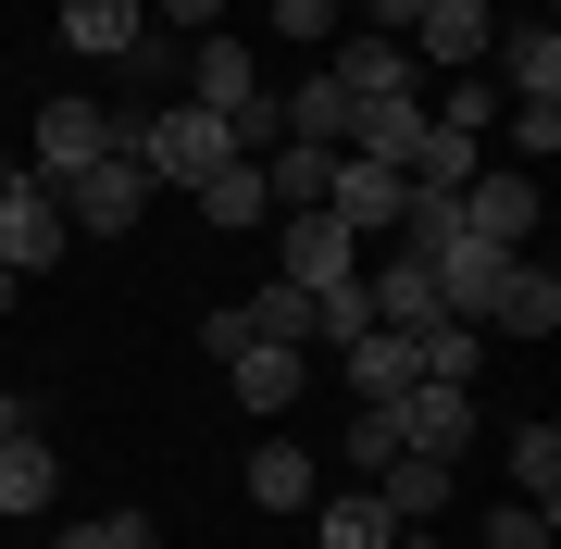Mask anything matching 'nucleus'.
I'll use <instances>...</instances> for the list:
<instances>
[{"label":"nucleus","mask_w":561,"mask_h":549,"mask_svg":"<svg viewBox=\"0 0 561 549\" xmlns=\"http://www.w3.org/2000/svg\"><path fill=\"white\" fill-rule=\"evenodd\" d=\"M201 213L225 225V238H238V225H262V213H275V201H262V163H250V150H238V163H225V175H201Z\"/></svg>","instance_id":"obj_24"},{"label":"nucleus","mask_w":561,"mask_h":549,"mask_svg":"<svg viewBox=\"0 0 561 549\" xmlns=\"http://www.w3.org/2000/svg\"><path fill=\"white\" fill-rule=\"evenodd\" d=\"M13 300H25V275H13V263H0V312H13Z\"/></svg>","instance_id":"obj_39"},{"label":"nucleus","mask_w":561,"mask_h":549,"mask_svg":"<svg viewBox=\"0 0 561 549\" xmlns=\"http://www.w3.org/2000/svg\"><path fill=\"white\" fill-rule=\"evenodd\" d=\"M238 338H287V350H312L324 338V312H312V287H250V300H238Z\"/></svg>","instance_id":"obj_19"},{"label":"nucleus","mask_w":561,"mask_h":549,"mask_svg":"<svg viewBox=\"0 0 561 549\" xmlns=\"http://www.w3.org/2000/svg\"><path fill=\"white\" fill-rule=\"evenodd\" d=\"M461 238L537 250V175H474V187H461Z\"/></svg>","instance_id":"obj_8"},{"label":"nucleus","mask_w":561,"mask_h":549,"mask_svg":"<svg viewBox=\"0 0 561 549\" xmlns=\"http://www.w3.org/2000/svg\"><path fill=\"white\" fill-rule=\"evenodd\" d=\"M162 13H175V25H213V13H225V0H162Z\"/></svg>","instance_id":"obj_36"},{"label":"nucleus","mask_w":561,"mask_h":549,"mask_svg":"<svg viewBox=\"0 0 561 549\" xmlns=\"http://www.w3.org/2000/svg\"><path fill=\"white\" fill-rule=\"evenodd\" d=\"M225 163H238V138H225V113H201V101H175V113L138 125V175H187V187H201Z\"/></svg>","instance_id":"obj_1"},{"label":"nucleus","mask_w":561,"mask_h":549,"mask_svg":"<svg viewBox=\"0 0 561 549\" xmlns=\"http://www.w3.org/2000/svg\"><path fill=\"white\" fill-rule=\"evenodd\" d=\"M125 537H138V512H101V525H62L50 549H125Z\"/></svg>","instance_id":"obj_33"},{"label":"nucleus","mask_w":561,"mask_h":549,"mask_svg":"<svg viewBox=\"0 0 561 549\" xmlns=\"http://www.w3.org/2000/svg\"><path fill=\"white\" fill-rule=\"evenodd\" d=\"M150 201V175H138V150H101L88 175H62V225H88V238H125Z\"/></svg>","instance_id":"obj_3"},{"label":"nucleus","mask_w":561,"mask_h":549,"mask_svg":"<svg viewBox=\"0 0 561 549\" xmlns=\"http://www.w3.org/2000/svg\"><path fill=\"white\" fill-rule=\"evenodd\" d=\"M412 350H424V375H437V387H474V363H486V325H424Z\"/></svg>","instance_id":"obj_27"},{"label":"nucleus","mask_w":561,"mask_h":549,"mask_svg":"<svg viewBox=\"0 0 561 549\" xmlns=\"http://www.w3.org/2000/svg\"><path fill=\"white\" fill-rule=\"evenodd\" d=\"M287 287H312V300L362 287V238H350L337 213H287Z\"/></svg>","instance_id":"obj_5"},{"label":"nucleus","mask_w":561,"mask_h":549,"mask_svg":"<svg viewBox=\"0 0 561 549\" xmlns=\"http://www.w3.org/2000/svg\"><path fill=\"white\" fill-rule=\"evenodd\" d=\"M0 437H25V400H13V387H0Z\"/></svg>","instance_id":"obj_37"},{"label":"nucleus","mask_w":561,"mask_h":549,"mask_svg":"<svg viewBox=\"0 0 561 549\" xmlns=\"http://www.w3.org/2000/svg\"><path fill=\"white\" fill-rule=\"evenodd\" d=\"M225 375H238V412H287L312 387V350H287V338H238L225 350Z\"/></svg>","instance_id":"obj_9"},{"label":"nucleus","mask_w":561,"mask_h":549,"mask_svg":"<svg viewBox=\"0 0 561 549\" xmlns=\"http://www.w3.org/2000/svg\"><path fill=\"white\" fill-rule=\"evenodd\" d=\"M400 187H412V175H387V163H362V150H337V175H324V213H337L350 238H400Z\"/></svg>","instance_id":"obj_7"},{"label":"nucleus","mask_w":561,"mask_h":549,"mask_svg":"<svg viewBox=\"0 0 561 549\" xmlns=\"http://www.w3.org/2000/svg\"><path fill=\"white\" fill-rule=\"evenodd\" d=\"M500 113H512V138L537 150V163H549V150H561V101H500Z\"/></svg>","instance_id":"obj_30"},{"label":"nucleus","mask_w":561,"mask_h":549,"mask_svg":"<svg viewBox=\"0 0 561 549\" xmlns=\"http://www.w3.org/2000/svg\"><path fill=\"white\" fill-rule=\"evenodd\" d=\"M362 312H375V325H400V338L449 325V312H437V263H412V250H400V263H375V275H362Z\"/></svg>","instance_id":"obj_10"},{"label":"nucleus","mask_w":561,"mask_h":549,"mask_svg":"<svg viewBox=\"0 0 561 549\" xmlns=\"http://www.w3.org/2000/svg\"><path fill=\"white\" fill-rule=\"evenodd\" d=\"M486 325H512V338H549V325H561V275H537V250L512 263V287H500V312H486Z\"/></svg>","instance_id":"obj_21"},{"label":"nucleus","mask_w":561,"mask_h":549,"mask_svg":"<svg viewBox=\"0 0 561 549\" xmlns=\"http://www.w3.org/2000/svg\"><path fill=\"white\" fill-rule=\"evenodd\" d=\"M512 263H524V250H486V238L437 250V312H449V325H486V312H500V287H512Z\"/></svg>","instance_id":"obj_6"},{"label":"nucleus","mask_w":561,"mask_h":549,"mask_svg":"<svg viewBox=\"0 0 561 549\" xmlns=\"http://www.w3.org/2000/svg\"><path fill=\"white\" fill-rule=\"evenodd\" d=\"M486 62L512 76V101H561V25H549V13L500 25V38H486Z\"/></svg>","instance_id":"obj_11"},{"label":"nucleus","mask_w":561,"mask_h":549,"mask_svg":"<svg viewBox=\"0 0 561 549\" xmlns=\"http://www.w3.org/2000/svg\"><path fill=\"white\" fill-rule=\"evenodd\" d=\"M125 549H162V537H150V525H138V537H125Z\"/></svg>","instance_id":"obj_40"},{"label":"nucleus","mask_w":561,"mask_h":549,"mask_svg":"<svg viewBox=\"0 0 561 549\" xmlns=\"http://www.w3.org/2000/svg\"><path fill=\"white\" fill-rule=\"evenodd\" d=\"M387 412H400V449H424V462H461V449H474V387H437V375H412Z\"/></svg>","instance_id":"obj_4"},{"label":"nucleus","mask_w":561,"mask_h":549,"mask_svg":"<svg viewBox=\"0 0 561 549\" xmlns=\"http://www.w3.org/2000/svg\"><path fill=\"white\" fill-rule=\"evenodd\" d=\"M412 38H424V76H437V62H486V38H500V25H486V0H424Z\"/></svg>","instance_id":"obj_16"},{"label":"nucleus","mask_w":561,"mask_h":549,"mask_svg":"<svg viewBox=\"0 0 561 549\" xmlns=\"http://www.w3.org/2000/svg\"><path fill=\"white\" fill-rule=\"evenodd\" d=\"M250 500H262V512H312V500H324V462H312L300 437H262V449H250Z\"/></svg>","instance_id":"obj_14"},{"label":"nucleus","mask_w":561,"mask_h":549,"mask_svg":"<svg viewBox=\"0 0 561 549\" xmlns=\"http://www.w3.org/2000/svg\"><path fill=\"white\" fill-rule=\"evenodd\" d=\"M337 25V0H275V38H324Z\"/></svg>","instance_id":"obj_34"},{"label":"nucleus","mask_w":561,"mask_h":549,"mask_svg":"<svg viewBox=\"0 0 561 549\" xmlns=\"http://www.w3.org/2000/svg\"><path fill=\"white\" fill-rule=\"evenodd\" d=\"M375 500H387V525H424V512L449 500V462H424V449H400V462L375 474Z\"/></svg>","instance_id":"obj_22"},{"label":"nucleus","mask_w":561,"mask_h":549,"mask_svg":"<svg viewBox=\"0 0 561 549\" xmlns=\"http://www.w3.org/2000/svg\"><path fill=\"white\" fill-rule=\"evenodd\" d=\"M400 525H387V500L375 488H337V500H312V549H387Z\"/></svg>","instance_id":"obj_20"},{"label":"nucleus","mask_w":561,"mask_h":549,"mask_svg":"<svg viewBox=\"0 0 561 549\" xmlns=\"http://www.w3.org/2000/svg\"><path fill=\"white\" fill-rule=\"evenodd\" d=\"M486 549H549V512H537V500H512L500 525H486Z\"/></svg>","instance_id":"obj_31"},{"label":"nucleus","mask_w":561,"mask_h":549,"mask_svg":"<svg viewBox=\"0 0 561 549\" xmlns=\"http://www.w3.org/2000/svg\"><path fill=\"white\" fill-rule=\"evenodd\" d=\"M387 549H449V537H424V525H400V537H387Z\"/></svg>","instance_id":"obj_38"},{"label":"nucleus","mask_w":561,"mask_h":549,"mask_svg":"<svg viewBox=\"0 0 561 549\" xmlns=\"http://www.w3.org/2000/svg\"><path fill=\"white\" fill-rule=\"evenodd\" d=\"M350 150L362 163H387V175H412V150H424V101L400 88V101H350Z\"/></svg>","instance_id":"obj_13"},{"label":"nucleus","mask_w":561,"mask_h":549,"mask_svg":"<svg viewBox=\"0 0 561 549\" xmlns=\"http://www.w3.org/2000/svg\"><path fill=\"white\" fill-rule=\"evenodd\" d=\"M50 250H62V201H50V175L0 163V263H13V275H50Z\"/></svg>","instance_id":"obj_2"},{"label":"nucleus","mask_w":561,"mask_h":549,"mask_svg":"<svg viewBox=\"0 0 561 549\" xmlns=\"http://www.w3.org/2000/svg\"><path fill=\"white\" fill-rule=\"evenodd\" d=\"M101 150H113V113L101 101H50L38 113V175H88Z\"/></svg>","instance_id":"obj_12"},{"label":"nucleus","mask_w":561,"mask_h":549,"mask_svg":"<svg viewBox=\"0 0 561 549\" xmlns=\"http://www.w3.org/2000/svg\"><path fill=\"white\" fill-rule=\"evenodd\" d=\"M437 125H461V138H486V125H500V88H449V113Z\"/></svg>","instance_id":"obj_32"},{"label":"nucleus","mask_w":561,"mask_h":549,"mask_svg":"<svg viewBox=\"0 0 561 549\" xmlns=\"http://www.w3.org/2000/svg\"><path fill=\"white\" fill-rule=\"evenodd\" d=\"M362 13H375V38H412V13H424V0H362Z\"/></svg>","instance_id":"obj_35"},{"label":"nucleus","mask_w":561,"mask_h":549,"mask_svg":"<svg viewBox=\"0 0 561 549\" xmlns=\"http://www.w3.org/2000/svg\"><path fill=\"white\" fill-rule=\"evenodd\" d=\"M324 76H337L350 101H400V88H424V62H412L400 38H350L337 62H324Z\"/></svg>","instance_id":"obj_17"},{"label":"nucleus","mask_w":561,"mask_h":549,"mask_svg":"<svg viewBox=\"0 0 561 549\" xmlns=\"http://www.w3.org/2000/svg\"><path fill=\"white\" fill-rule=\"evenodd\" d=\"M412 187H474V138L424 113V150H412Z\"/></svg>","instance_id":"obj_26"},{"label":"nucleus","mask_w":561,"mask_h":549,"mask_svg":"<svg viewBox=\"0 0 561 549\" xmlns=\"http://www.w3.org/2000/svg\"><path fill=\"white\" fill-rule=\"evenodd\" d=\"M287 138H312V150H350V88H337V76H312L300 101H287Z\"/></svg>","instance_id":"obj_25"},{"label":"nucleus","mask_w":561,"mask_h":549,"mask_svg":"<svg viewBox=\"0 0 561 549\" xmlns=\"http://www.w3.org/2000/svg\"><path fill=\"white\" fill-rule=\"evenodd\" d=\"M150 25H138V0H62V50H88V62H125Z\"/></svg>","instance_id":"obj_18"},{"label":"nucleus","mask_w":561,"mask_h":549,"mask_svg":"<svg viewBox=\"0 0 561 549\" xmlns=\"http://www.w3.org/2000/svg\"><path fill=\"white\" fill-rule=\"evenodd\" d=\"M387 462H400V412L362 400V425H350V474H387Z\"/></svg>","instance_id":"obj_29"},{"label":"nucleus","mask_w":561,"mask_h":549,"mask_svg":"<svg viewBox=\"0 0 561 549\" xmlns=\"http://www.w3.org/2000/svg\"><path fill=\"white\" fill-rule=\"evenodd\" d=\"M337 375H350V387H362V400H400V387H412V375H424V350H412V338H400V325H362V338H350V350H337Z\"/></svg>","instance_id":"obj_15"},{"label":"nucleus","mask_w":561,"mask_h":549,"mask_svg":"<svg viewBox=\"0 0 561 549\" xmlns=\"http://www.w3.org/2000/svg\"><path fill=\"white\" fill-rule=\"evenodd\" d=\"M50 488H62V474H50V437H38V425L0 437V512H38Z\"/></svg>","instance_id":"obj_23"},{"label":"nucleus","mask_w":561,"mask_h":549,"mask_svg":"<svg viewBox=\"0 0 561 549\" xmlns=\"http://www.w3.org/2000/svg\"><path fill=\"white\" fill-rule=\"evenodd\" d=\"M512 474H524V500L549 512V500H561V425H524V437H512Z\"/></svg>","instance_id":"obj_28"}]
</instances>
